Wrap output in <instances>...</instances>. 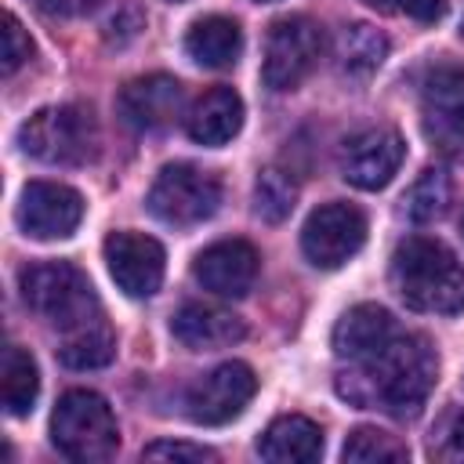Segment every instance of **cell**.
Listing matches in <instances>:
<instances>
[{"label": "cell", "mask_w": 464, "mask_h": 464, "mask_svg": "<svg viewBox=\"0 0 464 464\" xmlns=\"http://www.w3.org/2000/svg\"><path fill=\"white\" fill-rule=\"evenodd\" d=\"M439 381V355L420 334L399 330L362 359H348L334 388L362 410H381L395 420H413Z\"/></svg>", "instance_id": "cell-1"}, {"label": "cell", "mask_w": 464, "mask_h": 464, "mask_svg": "<svg viewBox=\"0 0 464 464\" xmlns=\"http://www.w3.org/2000/svg\"><path fill=\"white\" fill-rule=\"evenodd\" d=\"M392 286L413 312L453 315L464 308V265L428 236H406L392 254Z\"/></svg>", "instance_id": "cell-2"}, {"label": "cell", "mask_w": 464, "mask_h": 464, "mask_svg": "<svg viewBox=\"0 0 464 464\" xmlns=\"http://www.w3.org/2000/svg\"><path fill=\"white\" fill-rule=\"evenodd\" d=\"M18 290H22V301L44 323L62 330V337L87 330L94 323H105L102 301H98L87 272L76 268L72 261H40V265L22 268Z\"/></svg>", "instance_id": "cell-3"}, {"label": "cell", "mask_w": 464, "mask_h": 464, "mask_svg": "<svg viewBox=\"0 0 464 464\" xmlns=\"http://www.w3.org/2000/svg\"><path fill=\"white\" fill-rule=\"evenodd\" d=\"M51 442L58 446L62 457H69L76 464L109 460L120 446V428H116L112 406L91 388L65 392L51 413Z\"/></svg>", "instance_id": "cell-4"}, {"label": "cell", "mask_w": 464, "mask_h": 464, "mask_svg": "<svg viewBox=\"0 0 464 464\" xmlns=\"http://www.w3.org/2000/svg\"><path fill=\"white\" fill-rule=\"evenodd\" d=\"M18 145L25 156L54 167H80L98 152V123L83 105H51L33 112L18 127Z\"/></svg>", "instance_id": "cell-5"}, {"label": "cell", "mask_w": 464, "mask_h": 464, "mask_svg": "<svg viewBox=\"0 0 464 464\" xmlns=\"http://www.w3.org/2000/svg\"><path fill=\"white\" fill-rule=\"evenodd\" d=\"M221 207V181L218 174L196 167V163H167L152 188H149V210L163 225H199L214 218Z\"/></svg>", "instance_id": "cell-6"}, {"label": "cell", "mask_w": 464, "mask_h": 464, "mask_svg": "<svg viewBox=\"0 0 464 464\" xmlns=\"http://www.w3.org/2000/svg\"><path fill=\"white\" fill-rule=\"evenodd\" d=\"M424 138L442 156H464V65L435 62L420 80Z\"/></svg>", "instance_id": "cell-7"}, {"label": "cell", "mask_w": 464, "mask_h": 464, "mask_svg": "<svg viewBox=\"0 0 464 464\" xmlns=\"http://www.w3.org/2000/svg\"><path fill=\"white\" fill-rule=\"evenodd\" d=\"M323 54V33L308 14H286L268 25L265 36V58H261V80L272 91H294L319 62Z\"/></svg>", "instance_id": "cell-8"}, {"label": "cell", "mask_w": 464, "mask_h": 464, "mask_svg": "<svg viewBox=\"0 0 464 464\" xmlns=\"http://www.w3.org/2000/svg\"><path fill=\"white\" fill-rule=\"evenodd\" d=\"M366 243V218L352 203H323L301 228V250L315 268H341Z\"/></svg>", "instance_id": "cell-9"}, {"label": "cell", "mask_w": 464, "mask_h": 464, "mask_svg": "<svg viewBox=\"0 0 464 464\" xmlns=\"http://www.w3.org/2000/svg\"><path fill=\"white\" fill-rule=\"evenodd\" d=\"M257 392V377L246 362L232 359V362H221L214 366L210 373L196 377L185 392V413L196 420V424H228L232 417H239L246 410V402L254 399Z\"/></svg>", "instance_id": "cell-10"}, {"label": "cell", "mask_w": 464, "mask_h": 464, "mask_svg": "<svg viewBox=\"0 0 464 464\" xmlns=\"http://www.w3.org/2000/svg\"><path fill=\"white\" fill-rule=\"evenodd\" d=\"M14 221L29 239H65L83 221V196L62 181H29L18 196Z\"/></svg>", "instance_id": "cell-11"}, {"label": "cell", "mask_w": 464, "mask_h": 464, "mask_svg": "<svg viewBox=\"0 0 464 464\" xmlns=\"http://www.w3.org/2000/svg\"><path fill=\"white\" fill-rule=\"evenodd\" d=\"M402 160H406L402 134L395 127H370L344 141L341 174L348 185H355L362 192H377L399 174Z\"/></svg>", "instance_id": "cell-12"}, {"label": "cell", "mask_w": 464, "mask_h": 464, "mask_svg": "<svg viewBox=\"0 0 464 464\" xmlns=\"http://www.w3.org/2000/svg\"><path fill=\"white\" fill-rule=\"evenodd\" d=\"M102 250H105V265H109L112 283L127 297H152L160 290L167 254L152 236L123 228V232H112Z\"/></svg>", "instance_id": "cell-13"}, {"label": "cell", "mask_w": 464, "mask_h": 464, "mask_svg": "<svg viewBox=\"0 0 464 464\" xmlns=\"http://www.w3.org/2000/svg\"><path fill=\"white\" fill-rule=\"evenodd\" d=\"M261 254L246 239H218L196 254L192 276L218 297H246L257 283Z\"/></svg>", "instance_id": "cell-14"}, {"label": "cell", "mask_w": 464, "mask_h": 464, "mask_svg": "<svg viewBox=\"0 0 464 464\" xmlns=\"http://www.w3.org/2000/svg\"><path fill=\"white\" fill-rule=\"evenodd\" d=\"M181 102H185V91L174 76L149 72L123 83V91L116 94V112L134 130H160L181 112Z\"/></svg>", "instance_id": "cell-15"}, {"label": "cell", "mask_w": 464, "mask_h": 464, "mask_svg": "<svg viewBox=\"0 0 464 464\" xmlns=\"http://www.w3.org/2000/svg\"><path fill=\"white\" fill-rule=\"evenodd\" d=\"M170 334L192 348V352H214V348H228L236 341L246 337V326L236 312L218 308V304H181L178 315L170 319Z\"/></svg>", "instance_id": "cell-16"}, {"label": "cell", "mask_w": 464, "mask_h": 464, "mask_svg": "<svg viewBox=\"0 0 464 464\" xmlns=\"http://www.w3.org/2000/svg\"><path fill=\"white\" fill-rule=\"evenodd\" d=\"M243 127V98L232 87H210L203 98H196V105L185 116V130L196 145H225L239 134Z\"/></svg>", "instance_id": "cell-17"}, {"label": "cell", "mask_w": 464, "mask_h": 464, "mask_svg": "<svg viewBox=\"0 0 464 464\" xmlns=\"http://www.w3.org/2000/svg\"><path fill=\"white\" fill-rule=\"evenodd\" d=\"M399 334V323L392 319V312L388 308H381V304H355V308H348L341 319H337V326H334V352H337V359L341 362H348V359H362V355H370L373 348H381L388 337H395Z\"/></svg>", "instance_id": "cell-18"}, {"label": "cell", "mask_w": 464, "mask_h": 464, "mask_svg": "<svg viewBox=\"0 0 464 464\" xmlns=\"http://www.w3.org/2000/svg\"><path fill=\"white\" fill-rule=\"evenodd\" d=\"M257 453L272 464H312L323 453V428L301 413L276 417L257 439Z\"/></svg>", "instance_id": "cell-19"}, {"label": "cell", "mask_w": 464, "mask_h": 464, "mask_svg": "<svg viewBox=\"0 0 464 464\" xmlns=\"http://www.w3.org/2000/svg\"><path fill=\"white\" fill-rule=\"evenodd\" d=\"M243 51V29L225 14H207L185 33V54L203 69H228Z\"/></svg>", "instance_id": "cell-20"}, {"label": "cell", "mask_w": 464, "mask_h": 464, "mask_svg": "<svg viewBox=\"0 0 464 464\" xmlns=\"http://www.w3.org/2000/svg\"><path fill=\"white\" fill-rule=\"evenodd\" d=\"M0 377H4V406L11 417H25L40 395V373L29 352H22L18 344L4 348V362H0Z\"/></svg>", "instance_id": "cell-21"}, {"label": "cell", "mask_w": 464, "mask_h": 464, "mask_svg": "<svg viewBox=\"0 0 464 464\" xmlns=\"http://www.w3.org/2000/svg\"><path fill=\"white\" fill-rule=\"evenodd\" d=\"M384 54H388V40H384L377 29L362 25V22L344 25V29L337 33L334 58H337V65H341L344 72H352V76L373 72V69L384 62Z\"/></svg>", "instance_id": "cell-22"}, {"label": "cell", "mask_w": 464, "mask_h": 464, "mask_svg": "<svg viewBox=\"0 0 464 464\" xmlns=\"http://www.w3.org/2000/svg\"><path fill=\"white\" fill-rule=\"evenodd\" d=\"M112 355H116V337H112L109 323H94L87 330L65 334L58 344V359L72 370H98V366L112 362Z\"/></svg>", "instance_id": "cell-23"}, {"label": "cell", "mask_w": 464, "mask_h": 464, "mask_svg": "<svg viewBox=\"0 0 464 464\" xmlns=\"http://www.w3.org/2000/svg\"><path fill=\"white\" fill-rule=\"evenodd\" d=\"M341 457L352 464H406L410 450L402 439H395L381 428H355V431H348Z\"/></svg>", "instance_id": "cell-24"}, {"label": "cell", "mask_w": 464, "mask_h": 464, "mask_svg": "<svg viewBox=\"0 0 464 464\" xmlns=\"http://www.w3.org/2000/svg\"><path fill=\"white\" fill-rule=\"evenodd\" d=\"M294 203H297L294 178L286 170H279V167H265L257 174V181H254V214L261 221H268V225H279L283 218H290Z\"/></svg>", "instance_id": "cell-25"}, {"label": "cell", "mask_w": 464, "mask_h": 464, "mask_svg": "<svg viewBox=\"0 0 464 464\" xmlns=\"http://www.w3.org/2000/svg\"><path fill=\"white\" fill-rule=\"evenodd\" d=\"M446 207H450V178H446V170H439V167L420 170V178L406 192V214L424 225V221L442 218Z\"/></svg>", "instance_id": "cell-26"}, {"label": "cell", "mask_w": 464, "mask_h": 464, "mask_svg": "<svg viewBox=\"0 0 464 464\" xmlns=\"http://www.w3.org/2000/svg\"><path fill=\"white\" fill-rule=\"evenodd\" d=\"M431 460L442 464H464V410H446L428 439Z\"/></svg>", "instance_id": "cell-27"}, {"label": "cell", "mask_w": 464, "mask_h": 464, "mask_svg": "<svg viewBox=\"0 0 464 464\" xmlns=\"http://www.w3.org/2000/svg\"><path fill=\"white\" fill-rule=\"evenodd\" d=\"M141 457H145V460H174V464H203V460L214 464V460H218V453L207 450V446H199V442H170V439L145 446Z\"/></svg>", "instance_id": "cell-28"}, {"label": "cell", "mask_w": 464, "mask_h": 464, "mask_svg": "<svg viewBox=\"0 0 464 464\" xmlns=\"http://www.w3.org/2000/svg\"><path fill=\"white\" fill-rule=\"evenodd\" d=\"M33 58V40L22 29V22L14 14L4 18V76H11L18 65H25Z\"/></svg>", "instance_id": "cell-29"}, {"label": "cell", "mask_w": 464, "mask_h": 464, "mask_svg": "<svg viewBox=\"0 0 464 464\" xmlns=\"http://www.w3.org/2000/svg\"><path fill=\"white\" fill-rule=\"evenodd\" d=\"M366 4L384 14H399L413 22H439L446 11V0H366Z\"/></svg>", "instance_id": "cell-30"}, {"label": "cell", "mask_w": 464, "mask_h": 464, "mask_svg": "<svg viewBox=\"0 0 464 464\" xmlns=\"http://www.w3.org/2000/svg\"><path fill=\"white\" fill-rule=\"evenodd\" d=\"M98 0H36V7L44 14H54V18H76V14H87Z\"/></svg>", "instance_id": "cell-31"}, {"label": "cell", "mask_w": 464, "mask_h": 464, "mask_svg": "<svg viewBox=\"0 0 464 464\" xmlns=\"http://www.w3.org/2000/svg\"><path fill=\"white\" fill-rule=\"evenodd\" d=\"M460 232H464V218H460Z\"/></svg>", "instance_id": "cell-32"}, {"label": "cell", "mask_w": 464, "mask_h": 464, "mask_svg": "<svg viewBox=\"0 0 464 464\" xmlns=\"http://www.w3.org/2000/svg\"><path fill=\"white\" fill-rule=\"evenodd\" d=\"M460 33H464V22H460Z\"/></svg>", "instance_id": "cell-33"}]
</instances>
